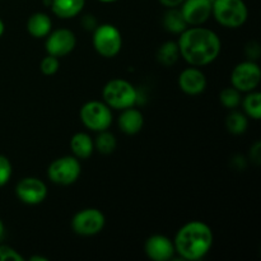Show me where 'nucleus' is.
<instances>
[{
    "label": "nucleus",
    "mask_w": 261,
    "mask_h": 261,
    "mask_svg": "<svg viewBox=\"0 0 261 261\" xmlns=\"http://www.w3.org/2000/svg\"><path fill=\"white\" fill-rule=\"evenodd\" d=\"M180 56L191 66H205L213 63L222 50L221 38L209 28L193 25L180 33Z\"/></svg>",
    "instance_id": "nucleus-1"
},
{
    "label": "nucleus",
    "mask_w": 261,
    "mask_h": 261,
    "mask_svg": "<svg viewBox=\"0 0 261 261\" xmlns=\"http://www.w3.org/2000/svg\"><path fill=\"white\" fill-rule=\"evenodd\" d=\"M213 231L206 223L200 221H191L184 224L176 233L173 240L175 252L182 260H201L213 246Z\"/></svg>",
    "instance_id": "nucleus-2"
},
{
    "label": "nucleus",
    "mask_w": 261,
    "mask_h": 261,
    "mask_svg": "<svg viewBox=\"0 0 261 261\" xmlns=\"http://www.w3.org/2000/svg\"><path fill=\"white\" fill-rule=\"evenodd\" d=\"M103 102L114 110H122L134 107L139 101V93L130 82L125 79H112L107 82L102 91Z\"/></svg>",
    "instance_id": "nucleus-3"
},
{
    "label": "nucleus",
    "mask_w": 261,
    "mask_h": 261,
    "mask_svg": "<svg viewBox=\"0 0 261 261\" xmlns=\"http://www.w3.org/2000/svg\"><path fill=\"white\" fill-rule=\"evenodd\" d=\"M212 15L226 28H239L245 24L249 10L244 0H212Z\"/></svg>",
    "instance_id": "nucleus-4"
},
{
    "label": "nucleus",
    "mask_w": 261,
    "mask_h": 261,
    "mask_svg": "<svg viewBox=\"0 0 261 261\" xmlns=\"http://www.w3.org/2000/svg\"><path fill=\"white\" fill-rule=\"evenodd\" d=\"M92 43L99 55L103 58H115L121 51L122 37L119 28L110 23H102L93 30Z\"/></svg>",
    "instance_id": "nucleus-5"
},
{
    "label": "nucleus",
    "mask_w": 261,
    "mask_h": 261,
    "mask_svg": "<svg viewBox=\"0 0 261 261\" xmlns=\"http://www.w3.org/2000/svg\"><path fill=\"white\" fill-rule=\"evenodd\" d=\"M82 172L81 162L74 155L56 158L47 168V176L51 182L60 186H68L76 182Z\"/></svg>",
    "instance_id": "nucleus-6"
},
{
    "label": "nucleus",
    "mask_w": 261,
    "mask_h": 261,
    "mask_svg": "<svg viewBox=\"0 0 261 261\" xmlns=\"http://www.w3.org/2000/svg\"><path fill=\"white\" fill-rule=\"evenodd\" d=\"M79 115L84 126L92 132H103L112 124L111 109L101 101H89L84 103Z\"/></svg>",
    "instance_id": "nucleus-7"
},
{
    "label": "nucleus",
    "mask_w": 261,
    "mask_h": 261,
    "mask_svg": "<svg viewBox=\"0 0 261 261\" xmlns=\"http://www.w3.org/2000/svg\"><path fill=\"white\" fill-rule=\"evenodd\" d=\"M261 81V70L256 61L246 60L237 64L231 74L232 87L241 93L255 91Z\"/></svg>",
    "instance_id": "nucleus-8"
},
{
    "label": "nucleus",
    "mask_w": 261,
    "mask_h": 261,
    "mask_svg": "<svg viewBox=\"0 0 261 261\" xmlns=\"http://www.w3.org/2000/svg\"><path fill=\"white\" fill-rule=\"evenodd\" d=\"M106 219L103 213L96 208H86L75 213L71 219V229L79 236L89 237L98 234L103 229Z\"/></svg>",
    "instance_id": "nucleus-9"
},
{
    "label": "nucleus",
    "mask_w": 261,
    "mask_h": 261,
    "mask_svg": "<svg viewBox=\"0 0 261 261\" xmlns=\"http://www.w3.org/2000/svg\"><path fill=\"white\" fill-rule=\"evenodd\" d=\"M15 195L27 205H38L47 198V186L37 177H24L15 186Z\"/></svg>",
    "instance_id": "nucleus-10"
},
{
    "label": "nucleus",
    "mask_w": 261,
    "mask_h": 261,
    "mask_svg": "<svg viewBox=\"0 0 261 261\" xmlns=\"http://www.w3.org/2000/svg\"><path fill=\"white\" fill-rule=\"evenodd\" d=\"M45 48L48 55L63 58L69 55L76 46V37L73 31L68 28H59L46 36Z\"/></svg>",
    "instance_id": "nucleus-11"
},
{
    "label": "nucleus",
    "mask_w": 261,
    "mask_h": 261,
    "mask_svg": "<svg viewBox=\"0 0 261 261\" xmlns=\"http://www.w3.org/2000/svg\"><path fill=\"white\" fill-rule=\"evenodd\" d=\"M180 7L189 25H201L212 15V0H184Z\"/></svg>",
    "instance_id": "nucleus-12"
},
{
    "label": "nucleus",
    "mask_w": 261,
    "mask_h": 261,
    "mask_svg": "<svg viewBox=\"0 0 261 261\" xmlns=\"http://www.w3.org/2000/svg\"><path fill=\"white\" fill-rule=\"evenodd\" d=\"M145 255L153 261H168L175 255L173 241L163 234H154L145 241Z\"/></svg>",
    "instance_id": "nucleus-13"
},
{
    "label": "nucleus",
    "mask_w": 261,
    "mask_h": 261,
    "mask_svg": "<svg viewBox=\"0 0 261 261\" xmlns=\"http://www.w3.org/2000/svg\"><path fill=\"white\" fill-rule=\"evenodd\" d=\"M178 86L184 93L189 96H198L206 88V78L203 71L196 66L188 68L178 75Z\"/></svg>",
    "instance_id": "nucleus-14"
},
{
    "label": "nucleus",
    "mask_w": 261,
    "mask_h": 261,
    "mask_svg": "<svg viewBox=\"0 0 261 261\" xmlns=\"http://www.w3.org/2000/svg\"><path fill=\"white\" fill-rule=\"evenodd\" d=\"M144 125V117L139 110L129 107L121 111L119 117V127L124 134L135 135L142 130Z\"/></svg>",
    "instance_id": "nucleus-15"
},
{
    "label": "nucleus",
    "mask_w": 261,
    "mask_h": 261,
    "mask_svg": "<svg viewBox=\"0 0 261 261\" xmlns=\"http://www.w3.org/2000/svg\"><path fill=\"white\" fill-rule=\"evenodd\" d=\"M86 0H51V10L61 19L76 17L83 10Z\"/></svg>",
    "instance_id": "nucleus-16"
},
{
    "label": "nucleus",
    "mask_w": 261,
    "mask_h": 261,
    "mask_svg": "<svg viewBox=\"0 0 261 261\" xmlns=\"http://www.w3.org/2000/svg\"><path fill=\"white\" fill-rule=\"evenodd\" d=\"M53 30V20L46 13H33L27 20V31L32 37L43 38Z\"/></svg>",
    "instance_id": "nucleus-17"
},
{
    "label": "nucleus",
    "mask_w": 261,
    "mask_h": 261,
    "mask_svg": "<svg viewBox=\"0 0 261 261\" xmlns=\"http://www.w3.org/2000/svg\"><path fill=\"white\" fill-rule=\"evenodd\" d=\"M70 149L78 160H88L94 150V143L87 133H76L70 139Z\"/></svg>",
    "instance_id": "nucleus-18"
},
{
    "label": "nucleus",
    "mask_w": 261,
    "mask_h": 261,
    "mask_svg": "<svg viewBox=\"0 0 261 261\" xmlns=\"http://www.w3.org/2000/svg\"><path fill=\"white\" fill-rule=\"evenodd\" d=\"M162 23L165 30L167 32L173 33V35H180L189 27L186 20L184 19L182 14H181V10L177 8H168L167 12L163 15Z\"/></svg>",
    "instance_id": "nucleus-19"
},
{
    "label": "nucleus",
    "mask_w": 261,
    "mask_h": 261,
    "mask_svg": "<svg viewBox=\"0 0 261 261\" xmlns=\"http://www.w3.org/2000/svg\"><path fill=\"white\" fill-rule=\"evenodd\" d=\"M178 58H180L178 45L173 41L165 42L157 51V60L163 66H172L173 64L177 63Z\"/></svg>",
    "instance_id": "nucleus-20"
},
{
    "label": "nucleus",
    "mask_w": 261,
    "mask_h": 261,
    "mask_svg": "<svg viewBox=\"0 0 261 261\" xmlns=\"http://www.w3.org/2000/svg\"><path fill=\"white\" fill-rule=\"evenodd\" d=\"M241 103L246 116L251 117L256 121L261 119V94L259 92H247V96L242 98Z\"/></svg>",
    "instance_id": "nucleus-21"
},
{
    "label": "nucleus",
    "mask_w": 261,
    "mask_h": 261,
    "mask_svg": "<svg viewBox=\"0 0 261 261\" xmlns=\"http://www.w3.org/2000/svg\"><path fill=\"white\" fill-rule=\"evenodd\" d=\"M249 126V120L245 114L240 111H232L226 119V127L231 134L241 135L244 134Z\"/></svg>",
    "instance_id": "nucleus-22"
},
{
    "label": "nucleus",
    "mask_w": 261,
    "mask_h": 261,
    "mask_svg": "<svg viewBox=\"0 0 261 261\" xmlns=\"http://www.w3.org/2000/svg\"><path fill=\"white\" fill-rule=\"evenodd\" d=\"M94 149L98 150L101 154H111L116 149V138L112 133L103 130V132H98L96 140H94Z\"/></svg>",
    "instance_id": "nucleus-23"
},
{
    "label": "nucleus",
    "mask_w": 261,
    "mask_h": 261,
    "mask_svg": "<svg viewBox=\"0 0 261 261\" xmlns=\"http://www.w3.org/2000/svg\"><path fill=\"white\" fill-rule=\"evenodd\" d=\"M219 101L226 109L233 110L241 105L242 97L241 92L237 91L234 87H228V88L222 89L219 93Z\"/></svg>",
    "instance_id": "nucleus-24"
},
{
    "label": "nucleus",
    "mask_w": 261,
    "mask_h": 261,
    "mask_svg": "<svg viewBox=\"0 0 261 261\" xmlns=\"http://www.w3.org/2000/svg\"><path fill=\"white\" fill-rule=\"evenodd\" d=\"M59 68H60V61H59V58L53 55L45 56V58L41 60L40 69L45 75H54V74L58 73Z\"/></svg>",
    "instance_id": "nucleus-25"
},
{
    "label": "nucleus",
    "mask_w": 261,
    "mask_h": 261,
    "mask_svg": "<svg viewBox=\"0 0 261 261\" xmlns=\"http://www.w3.org/2000/svg\"><path fill=\"white\" fill-rule=\"evenodd\" d=\"M12 177V163L5 155L0 154V188L7 185Z\"/></svg>",
    "instance_id": "nucleus-26"
},
{
    "label": "nucleus",
    "mask_w": 261,
    "mask_h": 261,
    "mask_svg": "<svg viewBox=\"0 0 261 261\" xmlns=\"http://www.w3.org/2000/svg\"><path fill=\"white\" fill-rule=\"evenodd\" d=\"M24 257L14 250L13 247L7 245H0V261H23Z\"/></svg>",
    "instance_id": "nucleus-27"
},
{
    "label": "nucleus",
    "mask_w": 261,
    "mask_h": 261,
    "mask_svg": "<svg viewBox=\"0 0 261 261\" xmlns=\"http://www.w3.org/2000/svg\"><path fill=\"white\" fill-rule=\"evenodd\" d=\"M245 54H246L249 60H257L260 58V45L256 41H250L247 45L245 46Z\"/></svg>",
    "instance_id": "nucleus-28"
},
{
    "label": "nucleus",
    "mask_w": 261,
    "mask_h": 261,
    "mask_svg": "<svg viewBox=\"0 0 261 261\" xmlns=\"http://www.w3.org/2000/svg\"><path fill=\"white\" fill-rule=\"evenodd\" d=\"M97 25V19L93 14H86L82 18V27L86 31H93Z\"/></svg>",
    "instance_id": "nucleus-29"
},
{
    "label": "nucleus",
    "mask_w": 261,
    "mask_h": 261,
    "mask_svg": "<svg viewBox=\"0 0 261 261\" xmlns=\"http://www.w3.org/2000/svg\"><path fill=\"white\" fill-rule=\"evenodd\" d=\"M250 155H251V160L254 161L255 163H257V165H259L260 160H261V144H260V142L255 143L254 147L251 148V153H250Z\"/></svg>",
    "instance_id": "nucleus-30"
},
{
    "label": "nucleus",
    "mask_w": 261,
    "mask_h": 261,
    "mask_svg": "<svg viewBox=\"0 0 261 261\" xmlns=\"http://www.w3.org/2000/svg\"><path fill=\"white\" fill-rule=\"evenodd\" d=\"M165 8H178L184 3V0H158Z\"/></svg>",
    "instance_id": "nucleus-31"
},
{
    "label": "nucleus",
    "mask_w": 261,
    "mask_h": 261,
    "mask_svg": "<svg viewBox=\"0 0 261 261\" xmlns=\"http://www.w3.org/2000/svg\"><path fill=\"white\" fill-rule=\"evenodd\" d=\"M4 237H5V226L4 223H3L2 219H0V242L4 240Z\"/></svg>",
    "instance_id": "nucleus-32"
},
{
    "label": "nucleus",
    "mask_w": 261,
    "mask_h": 261,
    "mask_svg": "<svg viewBox=\"0 0 261 261\" xmlns=\"http://www.w3.org/2000/svg\"><path fill=\"white\" fill-rule=\"evenodd\" d=\"M4 32H5V24L4 22H3L2 18H0V38H2V36L4 35Z\"/></svg>",
    "instance_id": "nucleus-33"
},
{
    "label": "nucleus",
    "mask_w": 261,
    "mask_h": 261,
    "mask_svg": "<svg viewBox=\"0 0 261 261\" xmlns=\"http://www.w3.org/2000/svg\"><path fill=\"white\" fill-rule=\"evenodd\" d=\"M30 260L31 261H48L47 257H42V256H32Z\"/></svg>",
    "instance_id": "nucleus-34"
},
{
    "label": "nucleus",
    "mask_w": 261,
    "mask_h": 261,
    "mask_svg": "<svg viewBox=\"0 0 261 261\" xmlns=\"http://www.w3.org/2000/svg\"><path fill=\"white\" fill-rule=\"evenodd\" d=\"M97 2L103 3V4H111V3H116L119 2V0H97Z\"/></svg>",
    "instance_id": "nucleus-35"
},
{
    "label": "nucleus",
    "mask_w": 261,
    "mask_h": 261,
    "mask_svg": "<svg viewBox=\"0 0 261 261\" xmlns=\"http://www.w3.org/2000/svg\"><path fill=\"white\" fill-rule=\"evenodd\" d=\"M43 4L48 5V7H50V5H51V0H43Z\"/></svg>",
    "instance_id": "nucleus-36"
}]
</instances>
